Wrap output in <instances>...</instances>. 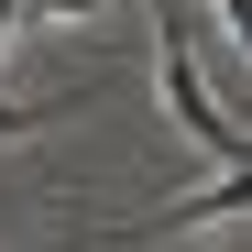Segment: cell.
<instances>
[{
    "instance_id": "obj_1",
    "label": "cell",
    "mask_w": 252,
    "mask_h": 252,
    "mask_svg": "<svg viewBox=\"0 0 252 252\" xmlns=\"http://www.w3.org/2000/svg\"><path fill=\"white\" fill-rule=\"evenodd\" d=\"M164 110H176L208 154H230V164H241V121L208 99V66H197V44H187V22H164Z\"/></svg>"
},
{
    "instance_id": "obj_4",
    "label": "cell",
    "mask_w": 252,
    "mask_h": 252,
    "mask_svg": "<svg viewBox=\"0 0 252 252\" xmlns=\"http://www.w3.org/2000/svg\"><path fill=\"white\" fill-rule=\"evenodd\" d=\"M33 121H44L33 99H0V132H33Z\"/></svg>"
},
{
    "instance_id": "obj_2",
    "label": "cell",
    "mask_w": 252,
    "mask_h": 252,
    "mask_svg": "<svg viewBox=\"0 0 252 252\" xmlns=\"http://www.w3.org/2000/svg\"><path fill=\"white\" fill-rule=\"evenodd\" d=\"M197 220H241V176H220V187L187 197V208H154V230H197Z\"/></svg>"
},
{
    "instance_id": "obj_3",
    "label": "cell",
    "mask_w": 252,
    "mask_h": 252,
    "mask_svg": "<svg viewBox=\"0 0 252 252\" xmlns=\"http://www.w3.org/2000/svg\"><path fill=\"white\" fill-rule=\"evenodd\" d=\"M22 11H44V22H77V11H99V0H22Z\"/></svg>"
},
{
    "instance_id": "obj_5",
    "label": "cell",
    "mask_w": 252,
    "mask_h": 252,
    "mask_svg": "<svg viewBox=\"0 0 252 252\" xmlns=\"http://www.w3.org/2000/svg\"><path fill=\"white\" fill-rule=\"evenodd\" d=\"M220 22H230V33H241V0H220Z\"/></svg>"
},
{
    "instance_id": "obj_6",
    "label": "cell",
    "mask_w": 252,
    "mask_h": 252,
    "mask_svg": "<svg viewBox=\"0 0 252 252\" xmlns=\"http://www.w3.org/2000/svg\"><path fill=\"white\" fill-rule=\"evenodd\" d=\"M11 11H22V0H0V33H11Z\"/></svg>"
}]
</instances>
